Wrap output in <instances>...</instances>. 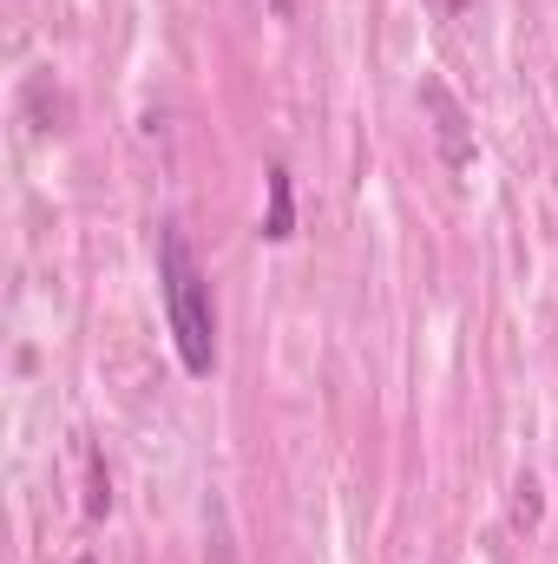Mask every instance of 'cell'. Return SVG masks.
I'll list each match as a JSON object with an SVG mask.
<instances>
[{"mask_svg":"<svg viewBox=\"0 0 558 564\" xmlns=\"http://www.w3.org/2000/svg\"><path fill=\"white\" fill-rule=\"evenodd\" d=\"M270 13H282V20H289V13H296V0H270Z\"/></svg>","mask_w":558,"mask_h":564,"instance_id":"cell-5","label":"cell"},{"mask_svg":"<svg viewBox=\"0 0 558 564\" xmlns=\"http://www.w3.org/2000/svg\"><path fill=\"white\" fill-rule=\"evenodd\" d=\"M264 191H270L264 243H289V237H296V177H289V164H270V171H264Z\"/></svg>","mask_w":558,"mask_h":564,"instance_id":"cell-3","label":"cell"},{"mask_svg":"<svg viewBox=\"0 0 558 564\" xmlns=\"http://www.w3.org/2000/svg\"><path fill=\"white\" fill-rule=\"evenodd\" d=\"M79 564H93V558H79Z\"/></svg>","mask_w":558,"mask_h":564,"instance_id":"cell-6","label":"cell"},{"mask_svg":"<svg viewBox=\"0 0 558 564\" xmlns=\"http://www.w3.org/2000/svg\"><path fill=\"white\" fill-rule=\"evenodd\" d=\"M420 106H427V119H433V139H440L447 171H466V164H473V132H466V112H460V99H453L440 79H420Z\"/></svg>","mask_w":558,"mask_h":564,"instance_id":"cell-2","label":"cell"},{"mask_svg":"<svg viewBox=\"0 0 558 564\" xmlns=\"http://www.w3.org/2000/svg\"><path fill=\"white\" fill-rule=\"evenodd\" d=\"M158 295H164V322H171L184 375L211 381L217 375V295L178 224H158Z\"/></svg>","mask_w":558,"mask_h":564,"instance_id":"cell-1","label":"cell"},{"mask_svg":"<svg viewBox=\"0 0 558 564\" xmlns=\"http://www.w3.org/2000/svg\"><path fill=\"white\" fill-rule=\"evenodd\" d=\"M433 7H440V13H466L473 0H433Z\"/></svg>","mask_w":558,"mask_h":564,"instance_id":"cell-4","label":"cell"}]
</instances>
